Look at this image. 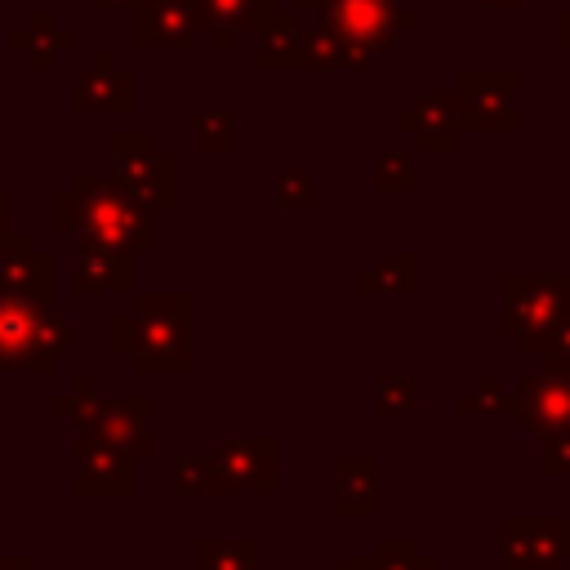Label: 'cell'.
<instances>
[{
  "mask_svg": "<svg viewBox=\"0 0 570 570\" xmlns=\"http://www.w3.org/2000/svg\"><path fill=\"white\" fill-rule=\"evenodd\" d=\"M53 227L58 232H80V236L102 240V245H116L125 254L156 249L151 214L120 183H102L94 174H76L71 187L53 196Z\"/></svg>",
  "mask_w": 570,
  "mask_h": 570,
  "instance_id": "cell-1",
  "label": "cell"
},
{
  "mask_svg": "<svg viewBox=\"0 0 570 570\" xmlns=\"http://www.w3.org/2000/svg\"><path fill=\"white\" fill-rule=\"evenodd\" d=\"M111 347L134 356L142 374L191 370V294H142L134 312L111 321Z\"/></svg>",
  "mask_w": 570,
  "mask_h": 570,
  "instance_id": "cell-2",
  "label": "cell"
},
{
  "mask_svg": "<svg viewBox=\"0 0 570 570\" xmlns=\"http://www.w3.org/2000/svg\"><path fill=\"white\" fill-rule=\"evenodd\" d=\"M499 330L517 338L525 356L539 352V343L566 321L570 312V272H508L499 276Z\"/></svg>",
  "mask_w": 570,
  "mask_h": 570,
  "instance_id": "cell-3",
  "label": "cell"
},
{
  "mask_svg": "<svg viewBox=\"0 0 570 570\" xmlns=\"http://www.w3.org/2000/svg\"><path fill=\"white\" fill-rule=\"evenodd\" d=\"M316 18L325 31L343 40L352 71H370L383 53L401 45L405 31L419 27V13L401 9V0H325Z\"/></svg>",
  "mask_w": 570,
  "mask_h": 570,
  "instance_id": "cell-4",
  "label": "cell"
},
{
  "mask_svg": "<svg viewBox=\"0 0 570 570\" xmlns=\"http://www.w3.org/2000/svg\"><path fill=\"white\" fill-rule=\"evenodd\" d=\"M71 347V325L40 298L0 294V370H53V356Z\"/></svg>",
  "mask_w": 570,
  "mask_h": 570,
  "instance_id": "cell-5",
  "label": "cell"
},
{
  "mask_svg": "<svg viewBox=\"0 0 570 570\" xmlns=\"http://www.w3.org/2000/svg\"><path fill=\"white\" fill-rule=\"evenodd\" d=\"M111 156H116V183L147 209L160 214L174 205V156L156 147L151 134L142 129H120L111 138Z\"/></svg>",
  "mask_w": 570,
  "mask_h": 570,
  "instance_id": "cell-6",
  "label": "cell"
},
{
  "mask_svg": "<svg viewBox=\"0 0 570 570\" xmlns=\"http://www.w3.org/2000/svg\"><path fill=\"white\" fill-rule=\"evenodd\" d=\"M517 71L508 67H468L459 71V85H454V98H459V116H463V129L472 134H512L521 125V111H517Z\"/></svg>",
  "mask_w": 570,
  "mask_h": 570,
  "instance_id": "cell-7",
  "label": "cell"
},
{
  "mask_svg": "<svg viewBox=\"0 0 570 570\" xmlns=\"http://www.w3.org/2000/svg\"><path fill=\"white\" fill-rule=\"evenodd\" d=\"M570 561V517H508L499 525V570H561Z\"/></svg>",
  "mask_w": 570,
  "mask_h": 570,
  "instance_id": "cell-8",
  "label": "cell"
},
{
  "mask_svg": "<svg viewBox=\"0 0 570 570\" xmlns=\"http://www.w3.org/2000/svg\"><path fill=\"white\" fill-rule=\"evenodd\" d=\"M517 396V423L530 436H570V370H548L539 365V374L521 379Z\"/></svg>",
  "mask_w": 570,
  "mask_h": 570,
  "instance_id": "cell-9",
  "label": "cell"
},
{
  "mask_svg": "<svg viewBox=\"0 0 570 570\" xmlns=\"http://www.w3.org/2000/svg\"><path fill=\"white\" fill-rule=\"evenodd\" d=\"M76 428L129 450L134 459L156 450V441H151V396H107V401L94 396Z\"/></svg>",
  "mask_w": 570,
  "mask_h": 570,
  "instance_id": "cell-10",
  "label": "cell"
},
{
  "mask_svg": "<svg viewBox=\"0 0 570 570\" xmlns=\"http://www.w3.org/2000/svg\"><path fill=\"white\" fill-rule=\"evenodd\" d=\"M214 468L223 476V485L232 494H258L272 499L276 494V436L258 432V436H227L214 450Z\"/></svg>",
  "mask_w": 570,
  "mask_h": 570,
  "instance_id": "cell-11",
  "label": "cell"
},
{
  "mask_svg": "<svg viewBox=\"0 0 570 570\" xmlns=\"http://www.w3.org/2000/svg\"><path fill=\"white\" fill-rule=\"evenodd\" d=\"M396 129H401L419 151L450 156V151L459 147V134H463V116H459L454 89H428V94H419V102L396 116Z\"/></svg>",
  "mask_w": 570,
  "mask_h": 570,
  "instance_id": "cell-12",
  "label": "cell"
},
{
  "mask_svg": "<svg viewBox=\"0 0 570 570\" xmlns=\"http://www.w3.org/2000/svg\"><path fill=\"white\" fill-rule=\"evenodd\" d=\"M76 494H134V454L80 432L76 436Z\"/></svg>",
  "mask_w": 570,
  "mask_h": 570,
  "instance_id": "cell-13",
  "label": "cell"
},
{
  "mask_svg": "<svg viewBox=\"0 0 570 570\" xmlns=\"http://www.w3.org/2000/svg\"><path fill=\"white\" fill-rule=\"evenodd\" d=\"M134 13H138L134 22L138 49H196V36L205 31L196 0H147Z\"/></svg>",
  "mask_w": 570,
  "mask_h": 570,
  "instance_id": "cell-14",
  "label": "cell"
},
{
  "mask_svg": "<svg viewBox=\"0 0 570 570\" xmlns=\"http://www.w3.org/2000/svg\"><path fill=\"white\" fill-rule=\"evenodd\" d=\"M71 285L76 294H134V254L80 236L71 254Z\"/></svg>",
  "mask_w": 570,
  "mask_h": 570,
  "instance_id": "cell-15",
  "label": "cell"
},
{
  "mask_svg": "<svg viewBox=\"0 0 570 570\" xmlns=\"http://www.w3.org/2000/svg\"><path fill=\"white\" fill-rule=\"evenodd\" d=\"M334 512L343 521H370L379 512V459L374 454H338Z\"/></svg>",
  "mask_w": 570,
  "mask_h": 570,
  "instance_id": "cell-16",
  "label": "cell"
},
{
  "mask_svg": "<svg viewBox=\"0 0 570 570\" xmlns=\"http://www.w3.org/2000/svg\"><path fill=\"white\" fill-rule=\"evenodd\" d=\"M134 94H138L134 71L116 67L111 49H98L94 62H89V71L76 85V111H129L134 107Z\"/></svg>",
  "mask_w": 570,
  "mask_h": 570,
  "instance_id": "cell-17",
  "label": "cell"
},
{
  "mask_svg": "<svg viewBox=\"0 0 570 570\" xmlns=\"http://www.w3.org/2000/svg\"><path fill=\"white\" fill-rule=\"evenodd\" d=\"M267 4L272 0H196V9L205 18V31L218 36V49H232L240 31H258Z\"/></svg>",
  "mask_w": 570,
  "mask_h": 570,
  "instance_id": "cell-18",
  "label": "cell"
},
{
  "mask_svg": "<svg viewBox=\"0 0 570 570\" xmlns=\"http://www.w3.org/2000/svg\"><path fill=\"white\" fill-rule=\"evenodd\" d=\"M356 289L361 294H414L419 289V258L414 254H387L356 276Z\"/></svg>",
  "mask_w": 570,
  "mask_h": 570,
  "instance_id": "cell-19",
  "label": "cell"
},
{
  "mask_svg": "<svg viewBox=\"0 0 570 570\" xmlns=\"http://www.w3.org/2000/svg\"><path fill=\"white\" fill-rule=\"evenodd\" d=\"M191 570H258V543L249 534L240 539H196L191 543Z\"/></svg>",
  "mask_w": 570,
  "mask_h": 570,
  "instance_id": "cell-20",
  "label": "cell"
},
{
  "mask_svg": "<svg viewBox=\"0 0 570 570\" xmlns=\"http://www.w3.org/2000/svg\"><path fill=\"white\" fill-rule=\"evenodd\" d=\"M174 494L183 499H227L232 490L223 485L214 454H183L174 459Z\"/></svg>",
  "mask_w": 570,
  "mask_h": 570,
  "instance_id": "cell-21",
  "label": "cell"
},
{
  "mask_svg": "<svg viewBox=\"0 0 570 570\" xmlns=\"http://www.w3.org/2000/svg\"><path fill=\"white\" fill-rule=\"evenodd\" d=\"M298 67L303 71H352V58L334 31L298 27Z\"/></svg>",
  "mask_w": 570,
  "mask_h": 570,
  "instance_id": "cell-22",
  "label": "cell"
},
{
  "mask_svg": "<svg viewBox=\"0 0 570 570\" xmlns=\"http://www.w3.org/2000/svg\"><path fill=\"white\" fill-rule=\"evenodd\" d=\"M13 49H27V53H31V62H36V67H45L53 53L71 49V31L53 27V18H49V13H36V18H31V27L13 36Z\"/></svg>",
  "mask_w": 570,
  "mask_h": 570,
  "instance_id": "cell-23",
  "label": "cell"
},
{
  "mask_svg": "<svg viewBox=\"0 0 570 570\" xmlns=\"http://www.w3.org/2000/svg\"><path fill=\"white\" fill-rule=\"evenodd\" d=\"M374 557H379V570H441L436 557H428L414 534H383L374 543Z\"/></svg>",
  "mask_w": 570,
  "mask_h": 570,
  "instance_id": "cell-24",
  "label": "cell"
},
{
  "mask_svg": "<svg viewBox=\"0 0 570 570\" xmlns=\"http://www.w3.org/2000/svg\"><path fill=\"white\" fill-rule=\"evenodd\" d=\"M454 405H459V414H472V419H476V414H517V396L503 392L494 374H481L476 387L463 392Z\"/></svg>",
  "mask_w": 570,
  "mask_h": 570,
  "instance_id": "cell-25",
  "label": "cell"
},
{
  "mask_svg": "<svg viewBox=\"0 0 570 570\" xmlns=\"http://www.w3.org/2000/svg\"><path fill=\"white\" fill-rule=\"evenodd\" d=\"M254 62H258L263 71H303V67H298V27H294V31L258 36Z\"/></svg>",
  "mask_w": 570,
  "mask_h": 570,
  "instance_id": "cell-26",
  "label": "cell"
},
{
  "mask_svg": "<svg viewBox=\"0 0 570 570\" xmlns=\"http://www.w3.org/2000/svg\"><path fill=\"white\" fill-rule=\"evenodd\" d=\"M379 191H396V196L419 191V165L405 147H392L379 156Z\"/></svg>",
  "mask_w": 570,
  "mask_h": 570,
  "instance_id": "cell-27",
  "label": "cell"
},
{
  "mask_svg": "<svg viewBox=\"0 0 570 570\" xmlns=\"http://www.w3.org/2000/svg\"><path fill=\"white\" fill-rule=\"evenodd\" d=\"M191 138L200 151H232L236 147V111H205L191 120Z\"/></svg>",
  "mask_w": 570,
  "mask_h": 570,
  "instance_id": "cell-28",
  "label": "cell"
},
{
  "mask_svg": "<svg viewBox=\"0 0 570 570\" xmlns=\"http://www.w3.org/2000/svg\"><path fill=\"white\" fill-rule=\"evenodd\" d=\"M374 392H379V414H414V405H419V379L414 374H379V383H374Z\"/></svg>",
  "mask_w": 570,
  "mask_h": 570,
  "instance_id": "cell-29",
  "label": "cell"
},
{
  "mask_svg": "<svg viewBox=\"0 0 570 570\" xmlns=\"http://www.w3.org/2000/svg\"><path fill=\"white\" fill-rule=\"evenodd\" d=\"M272 200H276L281 209H312V205H316L312 178H307L303 169H294V174H281V178H276V187H272Z\"/></svg>",
  "mask_w": 570,
  "mask_h": 570,
  "instance_id": "cell-30",
  "label": "cell"
},
{
  "mask_svg": "<svg viewBox=\"0 0 570 570\" xmlns=\"http://www.w3.org/2000/svg\"><path fill=\"white\" fill-rule=\"evenodd\" d=\"M539 472L570 476V436H543L539 441Z\"/></svg>",
  "mask_w": 570,
  "mask_h": 570,
  "instance_id": "cell-31",
  "label": "cell"
},
{
  "mask_svg": "<svg viewBox=\"0 0 570 570\" xmlns=\"http://www.w3.org/2000/svg\"><path fill=\"white\" fill-rule=\"evenodd\" d=\"M334 570H379V557H338Z\"/></svg>",
  "mask_w": 570,
  "mask_h": 570,
  "instance_id": "cell-32",
  "label": "cell"
},
{
  "mask_svg": "<svg viewBox=\"0 0 570 570\" xmlns=\"http://www.w3.org/2000/svg\"><path fill=\"white\" fill-rule=\"evenodd\" d=\"M98 9H142L147 0H94Z\"/></svg>",
  "mask_w": 570,
  "mask_h": 570,
  "instance_id": "cell-33",
  "label": "cell"
},
{
  "mask_svg": "<svg viewBox=\"0 0 570 570\" xmlns=\"http://www.w3.org/2000/svg\"><path fill=\"white\" fill-rule=\"evenodd\" d=\"M9 196H0V240H9Z\"/></svg>",
  "mask_w": 570,
  "mask_h": 570,
  "instance_id": "cell-34",
  "label": "cell"
},
{
  "mask_svg": "<svg viewBox=\"0 0 570 570\" xmlns=\"http://www.w3.org/2000/svg\"><path fill=\"white\" fill-rule=\"evenodd\" d=\"M557 36H561V49H570V9L557 18Z\"/></svg>",
  "mask_w": 570,
  "mask_h": 570,
  "instance_id": "cell-35",
  "label": "cell"
},
{
  "mask_svg": "<svg viewBox=\"0 0 570 570\" xmlns=\"http://www.w3.org/2000/svg\"><path fill=\"white\" fill-rule=\"evenodd\" d=\"M0 570H31V561H27V557H22V561H18V557H0Z\"/></svg>",
  "mask_w": 570,
  "mask_h": 570,
  "instance_id": "cell-36",
  "label": "cell"
},
{
  "mask_svg": "<svg viewBox=\"0 0 570 570\" xmlns=\"http://www.w3.org/2000/svg\"><path fill=\"white\" fill-rule=\"evenodd\" d=\"M289 4H294V9H298V13H316V9H321V4H325V0H289Z\"/></svg>",
  "mask_w": 570,
  "mask_h": 570,
  "instance_id": "cell-37",
  "label": "cell"
},
{
  "mask_svg": "<svg viewBox=\"0 0 570 570\" xmlns=\"http://www.w3.org/2000/svg\"><path fill=\"white\" fill-rule=\"evenodd\" d=\"M476 4H481V9H517L521 0H476Z\"/></svg>",
  "mask_w": 570,
  "mask_h": 570,
  "instance_id": "cell-38",
  "label": "cell"
},
{
  "mask_svg": "<svg viewBox=\"0 0 570 570\" xmlns=\"http://www.w3.org/2000/svg\"><path fill=\"white\" fill-rule=\"evenodd\" d=\"M4 245H13V236H9V240H0V254H4Z\"/></svg>",
  "mask_w": 570,
  "mask_h": 570,
  "instance_id": "cell-39",
  "label": "cell"
}]
</instances>
